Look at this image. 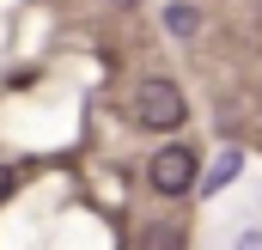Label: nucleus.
I'll return each instance as SVG.
<instances>
[{
    "mask_svg": "<svg viewBox=\"0 0 262 250\" xmlns=\"http://www.w3.org/2000/svg\"><path fill=\"white\" fill-rule=\"evenodd\" d=\"M116 6H134V0H116Z\"/></svg>",
    "mask_w": 262,
    "mask_h": 250,
    "instance_id": "6e6552de",
    "label": "nucleus"
},
{
    "mask_svg": "<svg viewBox=\"0 0 262 250\" xmlns=\"http://www.w3.org/2000/svg\"><path fill=\"white\" fill-rule=\"evenodd\" d=\"M183 116H189V104H183V86H177V79L152 73V79L134 86V122H140V128H152V134H177Z\"/></svg>",
    "mask_w": 262,
    "mask_h": 250,
    "instance_id": "f257e3e1",
    "label": "nucleus"
},
{
    "mask_svg": "<svg viewBox=\"0 0 262 250\" xmlns=\"http://www.w3.org/2000/svg\"><path fill=\"white\" fill-rule=\"evenodd\" d=\"M12 183H18V171H12V165H0V201L12 195Z\"/></svg>",
    "mask_w": 262,
    "mask_h": 250,
    "instance_id": "423d86ee",
    "label": "nucleus"
},
{
    "mask_svg": "<svg viewBox=\"0 0 262 250\" xmlns=\"http://www.w3.org/2000/svg\"><path fill=\"white\" fill-rule=\"evenodd\" d=\"M146 250H183V238H177V226H152V238H146Z\"/></svg>",
    "mask_w": 262,
    "mask_h": 250,
    "instance_id": "39448f33",
    "label": "nucleus"
},
{
    "mask_svg": "<svg viewBox=\"0 0 262 250\" xmlns=\"http://www.w3.org/2000/svg\"><path fill=\"white\" fill-rule=\"evenodd\" d=\"M195 177H201V165H195V153H189L183 140L159 147V153H152V165H146V189H159L165 201H171V195H189Z\"/></svg>",
    "mask_w": 262,
    "mask_h": 250,
    "instance_id": "f03ea898",
    "label": "nucleus"
},
{
    "mask_svg": "<svg viewBox=\"0 0 262 250\" xmlns=\"http://www.w3.org/2000/svg\"><path fill=\"white\" fill-rule=\"evenodd\" d=\"M238 171H244V153H238V147H226V153L213 159V171H207V177H195V189H201V195H220Z\"/></svg>",
    "mask_w": 262,
    "mask_h": 250,
    "instance_id": "7ed1b4c3",
    "label": "nucleus"
},
{
    "mask_svg": "<svg viewBox=\"0 0 262 250\" xmlns=\"http://www.w3.org/2000/svg\"><path fill=\"white\" fill-rule=\"evenodd\" d=\"M238 250H262V232H244V238H238Z\"/></svg>",
    "mask_w": 262,
    "mask_h": 250,
    "instance_id": "0eeeda50",
    "label": "nucleus"
},
{
    "mask_svg": "<svg viewBox=\"0 0 262 250\" xmlns=\"http://www.w3.org/2000/svg\"><path fill=\"white\" fill-rule=\"evenodd\" d=\"M165 25H171V37H195V6H171V12H165Z\"/></svg>",
    "mask_w": 262,
    "mask_h": 250,
    "instance_id": "20e7f679",
    "label": "nucleus"
}]
</instances>
